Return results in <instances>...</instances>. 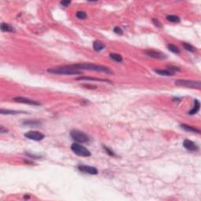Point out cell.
<instances>
[{
	"instance_id": "cell-9",
	"label": "cell",
	"mask_w": 201,
	"mask_h": 201,
	"mask_svg": "<svg viewBox=\"0 0 201 201\" xmlns=\"http://www.w3.org/2000/svg\"><path fill=\"white\" fill-rule=\"evenodd\" d=\"M13 100H15L16 102L26 104V105H41V104L38 102V101H36V100H31V99H28L27 98H24V97H16V98H13Z\"/></svg>"
},
{
	"instance_id": "cell-16",
	"label": "cell",
	"mask_w": 201,
	"mask_h": 201,
	"mask_svg": "<svg viewBox=\"0 0 201 201\" xmlns=\"http://www.w3.org/2000/svg\"><path fill=\"white\" fill-rule=\"evenodd\" d=\"M105 45L104 44L103 42H100V41H98V40L94 41L93 43V48L96 52L101 51L102 50L105 49Z\"/></svg>"
},
{
	"instance_id": "cell-23",
	"label": "cell",
	"mask_w": 201,
	"mask_h": 201,
	"mask_svg": "<svg viewBox=\"0 0 201 201\" xmlns=\"http://www.w3.org/2000/svg\"><path fill=\"white\" fill-rule=\"evenodd\" d=\"M76 16L78 19H80V20L86 19V17H87L86 13L84 12V11H77L76 13Z\"/></svg>"
},
{
	"instance_id": "cell-13",
	"label": "cell",
	"mask_w": 201,
	"mask_h": 201,
	"mask_svg": "<svg viewBox=\"0 0 201 201\" xmlns=\"http://www.w3.org/2000/svg\"><path fill=\"white\" fill-rule=\"evenodd\" d=\"M154 71L160 76H172L175 74V72L171 71L169 69H154Z\"/></svg>"
},
{
	"instance_id": "cell-7",
	"label": "cell",
	"mask_w": 201,
	"mask_h": 201,
	"mask_svg": "<svg viewBox=\"0 0 201 201\" xmlns=\"http://www.w3.org/2000/svg\"><path fill=\"white\" fill-rule=\"evenodd\" d=\"M78 169L79 171L84 172L85 174H91V175H97L98 174V170L96 167H91V166L80 164L78 166Z\"/></svg>"
},
{
	"instance_id": "cell-24",
	"label": "cell",
	"mask_w": 201,
	"mask_h": 201,
	"mask_svg": "<svg viewBox=\"0 0 201 201\" xmlns=\"http://www.w3.org/2000/svg\"><path fill=\"white\" fill-rule=\"evenodd\" d=\"M103 149L108 155H109L111 156H115V154L114 153V152H113V150H111L110 149H108V148L106 147V146H103Z\"/></svg>"
},
{
	"instance_id": "cell-4",
	"label": "cell",
	"mask_w": 201,
	"mask_h": 201,
	"mask_svg": "<svg viewBox=\"0 0 201 201\" xmlns=\"http://www.w3.org/2000/svg\"><path fill=\"white\" fill-rule=\"evenodd\" d=\"M71 149L75 154L79 156L89 157L91 156V152L86 147L79 145V143H73L71 146Z\"/></svg>"
},
{
	"instance_id": "cell-10",
	"label": "cell",
	"mask_w": 201,
	"mask_h": 201,
	"mask_svg": "<svg viewBox=\"0 0 201 201\" xmlns=\"http://www.w3.org/2000/svg\"><path fill=\"white\" fill-rule=\"evenodd\" d=\"M183 146H184L185 149L188 150V151H190V152H196V151L199 150L198 145H196L195 142H193V141L189 139L184 140Z\"/></svg>"
},
{
	"instance_id": "cell-25",
	"label": "cell",
	"mask_w": 201,
	"mask_h": 201,
	"mask_svg": "<svg viewBox=\"0 0 201 201\" xmlns=\"http://www.w3.org/2000/svg\"><path fill=\"white\" fill-rule=\"evenodd\" d=\"M152 23H153V25H154L156 27L162 28V24H161V22H160L158 19H156V18H152Z\"/></svg>"
},
{
	"instance_id": "cell-22",
	"label": "cell",
	"mask_w": 201,
	"mask_h": 201,
	"mask_svg": "<svg viewBox=\"0 0 201 201\" xmlns=\"http://www.w3.org/2000/svg\"><path fill=\"white\" fill-rule=\"evenodd\" d=\"M182 45H183V47H184V48L187 51L191 52V53H195V52H196V48H195L193 45L190 44V43H188V42H183Z\"/></svg>"
},
{
	"instance_id": "cell-17",
	"label": "cell",
	"mask_w": 201,
	"mask_h": 201,
	"mask_svg": "<svg viewBox=\"0 0 201 201\" xmlns=\"http://www.w3.org/2000/svg\"><path fill=\"white\" fill-rule=\"evenodd\" d=\"M0 113L2 115H17V114H21V113H26L25 112L21 111H16V110H9V109H3L2 108L0 111Z\"/></svg>"
},
{
	"instance_id": "cell-26",
	"label": "cell",
	"mask_w": 201,
	"mask_h": 201,
	"mask_svg": "<svg viewBox=\"0 0 201 201\" xmlns=\"http://www.w3.org/2000/svg\"><path fill=\"white\" fill-rule=\"evenodd\" d=\"M113 32H115V34L117 35H122L123 34V30H122V28L120 27H115L114 28V29H113Z\"/></svg>"
},
{
	"instance_id": "cell-12",
	"label": "cell",
	"mask_w": 201,
	"mask_h": 201,
	"mask_svg": "<svg viewBox=\"0 0 201 201\" xmlns=\"http://www.w3.org/2000/svg\"><path fill=\"white\" fill-rule=\"evenodd\" d=\"M1 31L3 32H15L16 29L13 25L7 24V23H2L0 25Z\"/></svg>"
},
{
	"instance_id": "cell-19",
	"label": "cell",
	"mask_w": 201,
	"mask_h": 201,
	"mask_svg": "<svg viewBox=\"0 0 201 201\" xmlns=\"http://www.w3.org/2000/svg\"><path fill=\"white\" fill-rule=\"evenodd\" d=\"M109 57H110L112 60H113V61L118 62V63H121L123 60V57L121 56V55H120V54H115V53H111V54H109Z\"/></svg>"
},
{
	"instance_id": "cell-28",
	"label": "cell",
	"mask_w": 201,
	"mask_h": 201,
	"mask_svg": "<svg viewBox=\"0 0 201 201\" xmlns=\"http://www.w3.org/2000/svg\"><path fill=\"white\" fill-rule=\"evenodd\" d=\"M6 131H8L6 129H4V127L3 126H1V127H0V132L1 133H5L6 132Z\"/></svg>"
},
{
	"instance_id": "cell-29",
	"label": "cell",
	"mask_w": 201,
	"mask_h": 201,
	"mask_svg": "<svg viewBox=\"0 0 201 201\" xmlns=\"http://www.w3.org/2000/svg\"><path fill=\"white\" fill-rule=\"evenodd\" d=\"M27 155H28V156H32V155H31V154H27ZM33 158H35V159H38V158H39V156L33 157Z\"/></svg>"
},
{
	"instance_id": "cell-6",
	"label": "cell",
	"mask_w": 201,
	"mask_h": 201,
	"mask_svg": "<svg viewBox=\"0 0 201 201\" xmlns=\"http://www.w3.org/2000/svg\"><path fill=\"white\" fill-rule=\"evenodd\" d=\"M25 137H27L28 139L33 140L35 142H40V141L44 139L45 135L41 132H39V131L32 130V131H29V132L25 134Z\"/></svg>"
},
{
	"instance_id": "cell-27",
	"label": "cell",
	"mask_w": 201,
	"mask_h": 201,
	"mask_svg": "<svg viewBox=\"0 0 201 201\" xmlns=\"http://www.w3.org/2000/svg\"><path fill=\"white\" fill-rule=\"evenodd\" d=\"M60 4L63 6H64V7H67V6H69L71 4V1H62L60 3Z\"/></svg>"
},
{
	"instance_id": "cell-2",
	"label": "cell",
	"mask_w": 201,
	"mask_h": 201,
	"mask_svg": "<svg viewBox=\"0 0 201 201\" xmlns=\"http://www.w3.org/2000/svg\"><path fill=\"white\" fill-rule=\"evenodd\" d=\"M47 71L49 73L56 74V75H69V76H72V75H81L82 71H76L74 69L69 68L67 65L62 67H57V68H52V69H48Z\"/></svg>"
},
{
	"instance_id": "cell-11",
	"label": "cell",
	"mask_w": 201,
	"mask_h": 201,
	"mask_svg": "<svg viewBox=\"0 0 201 201\" xmlns=\"http://www.w3.org/2000/svg\"><path fill=\"white\" fill-rule=\"evenodd\" d=\"M76 80H88V81H96V82H104V83H109L112 84L109 80L107 79H104L99 78H93V77H88V76H79L78 78H76Z\"/></svg>"
},
{
	"instance_id": "cell-21",
	"label": "cell",
	"mask_w": 201,
	"mask_h": 201,
	"mask_svg": "<svg viewBox=\"0 0 201 201\" xmlns=\"http://www.w3.org/2000/svg\"><path fill=\"white\" fill-rule=\"evenodd\" d=\"M167 49L169 50L170 51L172 52V53H174V54H180V52H181V50H179L178 47H176L175 45L172 44V43H169V44H167Z\"/></svg>"
},
{
	"instance_id": "cell-15",
	"label": "cell",
	"mask_w": 201,
	"mask_h": 201,
	"mask_svg": "<svg viewBox=\"0 0 201 201\" xmlns=\"http://www.w3.org/2000/svg\"><path fill=\"white\" fill-rule=\"evenodd\" d=\"M200 101H199L197 99H195V100H194L193 108L189 111V114L191 115H195V114H196V113L200 111Z\"/></svg>"
},
{
	"instance_id": "cell-18",
	"label": "cell",
	"mask_w": 201,
	"mask_h": 201,
	"mask_svg": "<svg viewBox=\"0 0 201 201\" xmlns=\"http://www.w3.org/2000/svg\"><path fill=\"white\" fill-rule=\"evenodd\" d=\"M23 124L28 126V127H37V126L41 125L42 123L40 121H38V120H26V121L23 122Z\"/></svg>"
},
{
	"instance_id": "cell-14",
	"label": "cell",
	"mask_w": 201,
	"mask_h": 201,
	"mask_svg": "<svg viewBox=\"0 0 201 201\" xmlns=\"http://www.w3.org/2000/svg\"><path fill=\"white\" fill-rule=\"evenodd\" d=\"M181 128L183 129L184 130L187 131V132H192V133H197V134H200V130L197 129V128H195L192 126L187 125V124H185V123H182L180 125Z\"/></svg>"
},
{
	"instance_id": "cell-20",
	"label": "cell",
	"mask_w": 201,
	"mask_h": 201,
	"mask_svg": "<svg viewBox=\"0 0 201 201\" xmlns=\"http://www.w3.org/2000/svg\"><path fill=\"white\" fill-rule=\"evenodd\" d=\"M166 19L168 21L172 23H179L181 21V18L178 17V16H176V15H167Z\"/></svg>"
},
{
	"instance_id": "cell-1",
	"label": "cell",
	"mask_w": 201,
	"mask_h": 201,
	"mask_svg": "<svg viewBox=\"0 0 201 201\" xmlns=\"http://www.w3.org/2000/svg\"><path fill=\"white\" fill-rule=\"evenodd\" d=\"M69 68L76 70V71H82V70H88V71H94L98 72H103V73L113 74V72L111 71V69L103 65H98V64H90V63H84V64H70L67 65Z\"/></svg>"
},
{
	"instance_id": "cell-3",
	"label": "cell",
	"mask_w": 201,
	"mask_h": 201,
	"mask_svg": "<svg viewBox=\"0 0 201 201\" xmlns=\"http://www.w3.org/2000/svg\"><path fill=\"white\" fill-rule=\"evenodd\" d=\"M174 84L179 86H184L190 89H197L200 90L201 83L200 81H195V80H188V79H177L174 82Z\"/></svg>"
},
{
	"instance_id": "cell-8",
	"label": "cell",
	"mask_w": 201,
	"mask_h": 201,
	"mask_svg": "<svg viewBox=\"0 0 201 201\" xmlns=\"http://www.w3.org/2000/svg\"><path fill=\"white\" fill-rule=\"evenodd\" d=\"M145 54L152 58L158 59V60H165L167 58V56L163 53H161L159 51H156V50H145Z\"/></svg>"
},
{
	"instance_id": "cell-5",
	"label": "cell",
	"mask_w": 201,
	"mask_h": 201,
	"mask_svg": "<svg viewBox=\"0 0 201 201\" xmlns=\"http://www.w3.org/2000/svg\"><path fill=\"white\" fill-rule=\"evenodd\" d=\"M70 136L74 141L77 143H86L89 142V137L84 133L79 130H72L70 132Z\"/></svg>"
}]
</instances>
